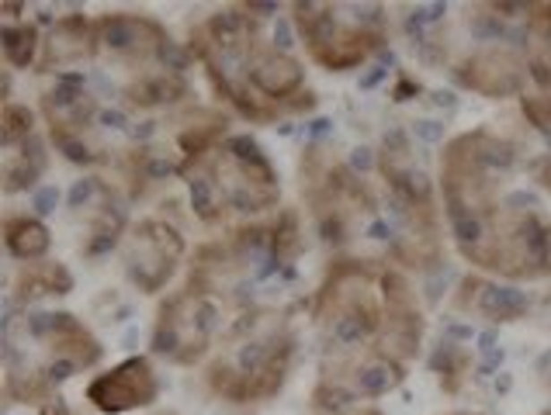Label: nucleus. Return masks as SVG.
Here are the masks:
<instances>
[{"instance_id":"f257e3e1","label":"nucleus","mask_w":551,"mask_h":415,"mask_svg":"<svg viewBox=\"0 0 551 415\" xmlns=\"http://www.w3.org/2000/svg\"><path fill=\"white\" fill-rule=\"evenodd\" d=\"M291 11H295V28H298L306 49L313 52L315 63H323L333 73L361 66L367 55L382 46L378 31L343 28L333 14V7H326V4H295Z\"/></svg>"},{"instance_id":"f03ea898","label":"nucleus","mask_w":551,"mask_h":415,"mask_svg":"<svg viewBox=\"0 0 551 415\" xmlns=\"http://www.w3.org/2000/svg\"><path fill=\"white\" fill-rule=\"evenodd\" d=\"M211 326H215V309L205 298L181 291L159 305L153 350L174 363H198L209 353Z\"/></svg>"},{"instance_id":"7ed1b4c3","label":"nucleus","mask_w":551,"mask_h":415,"mask_svg":"<svg viewBox=\"0 0 551 415\" xmlns=\"http://www.w3.org/2000/svg\"><path fill=\"white\" fill-rule=\"evenodd\" d=\"M184 257V239L167 222L146 218L129 233L125 246V270H129L132 284L146 294H157L177 270Z\"/></svg>"},{"instance_id":"20e7f679","label":"nucleus","mask_w":551,"mask_h":415,"mask_svg":"<svg viewBox=\"0 0 551 415\" xmlns=\"http://www.w3.org/2000/svg\"><path fill=\"white\" fill-rule=\"evenodd\" d=\"M157 394H159V381L157 374H153V367H150V360L132 357V360L118 363L115 370L94 377L90 388H87V402H94L101 412L118 415V412H129V409L153 405Z\"/></svg>"},{"instance_id":"39448f33","label":"nucleus","mask_w":551,"mask_h":415,"mask_svg":"<svg viewBox=\"0 0 551 415\" xmlns=\"http://www.w3.org/2000/svg\"><path fill=\"white\" fill-rule=\"evenodd\" d=\"M454 77L461 87L486 97H506L524 90V59L510 49H482L458 63Z\"/></svg>"},{"instance_id":"423d86ee","label":"nucleus","mask_w":551,"mask_h":415,"mask_svg":"<svg viewBox=\"0 0 551 415\" xmlns=\"http://www.w3.org/2000/svg\"><path fill=\"white\" fill-rule=\"evenodd\" d=\"M98 49V31L90 21H83L80 14H70L63 21H56L46 42V63L42 66H73L80 59H87Z\"/></svg>"},{"instance_id":"0eeeda50","label":"nucleus","mask_w":551,"mask_h":415,"mask_svg":"<svg viewBox=\"0 0 551 415\" xmlns=\"http://www.w3.org/2000/svg\"><path fill=\"white\" fill-rule=\"evenodd\" d=\"M187 97V83L181 73H142L139 80H132L125 87V101L135 107H159V104H174Z\"/></svg>"},{"instance_id":"6e6552de","label":"nucleus","mask_w":551,"mask_h":415,"mask_svg":"<svg viewBox=\"0 0 551 415\" xmlns=\"http://www.w3.org/2000/svg\"><path fill=\"white\" fill-rule=\"evenodd\" d=\"M46 170V146L35 142V139H25L22 149L7 146L4 153V191L14 194V191H25L35 183V177Z\"/></svg>"},{"instance_id":"1a4fd4ad","label":"nucleus","mask_w":551,"mask_h":415,"mask_svg":"<svg viewBox=\"0 0 551 415\" xmlns=\"http://www.w3.org/2000/svg\"><path fill=\"white\" fill-rule=\"evenodd\" d=\"M4 242H7L11 257L39 259L49 250V229L31 215H7L4 218Z\"/></svg>"},{"instance_id":"9d476101","label":"nucleus","mask_w":551,"mask_h":415,"mask_svg":"<svg viewBox=\"0 0 551 415\" xmlns=\"http://www.w3.org/2000/svg\"><path fill=\"white\" fill-rule=\"evenodd\" d=\"M22 291H28V294H66V291H73V277L56 259L53 263L49 259L28 263L25 274H22Z\"/></svg>"},{"instance_id":"9b49d317","label":"nucleus","mask_w":551,"mask_h":415,"mask_svg":"<svg viewBox=\"0 0 551 415\" xmlns=\"http://www.w3.org/2000/svg\"><path fill=\"white\" fill-rule=\"evenodd\" d=\"M271 259H274V267H288L291 259L298 257V250H302V229H298V215L295 211H281L278 218H274V225H271Z\"/></svg>"},{"instance_id":"f8f14e48","label":"nucleus","mask_w":551,"mask_h":415,"mask_svg":"<svg viewBox=\"0 0 551 415\" xmlns=\"http://www.w3.org/2000/svg\"><path fill=\"white\" fill-rule=\"evenodd\" d=\"M478 309L496 322H513L527 311V294L517 287H486L478 298Z\"/></svg>"},{"instance_id":"ddd939ff","label":"nucleus","mask_w":551,"mask_h":415,"mask_svg":"<svg viewBox=\"0 0 551 415\" xmlns=\"http://www.w3.org/2000/svg\"><path fill=\"white\" fill-rule=\"evenodd\" d=\"M39 52V31L31 25H7L4 28V59L18 70H25Z\"/></svg>"},{"instance_id":"4468645a","label":"nucleus","mask_w":551,"mask_h":415,"mask_svg":"<svg viewBox=\"0 0 551 415\" xmlns=\"http://www.w3.org/2000/svg\"><path fill=\"white\" fill-rule=\"evenodd\" d=\"M430 367L441 374V381H444V391H458L461 385V377H465V370H469V353L461 350V346H454V343H441L437 350H434V360Z\"/></svg>"},{"instance_id":"2eb2a0df","label":"nucleus","mask_w":551,"mask_h":415,"mask_svg":"<svg viewBox=\"0 0 551 415\" xmlns=\"http://www.w3.org/2000/svg\"><path fill=\"white\" fill-rule=\"evenodd\" d=\"M0 122H4V146H14L18 139L25 142L28 135H31V111H28L25 104H11L4 101V114H0Z\"/></svg>"},{"instance_id":"dca6fc26","label":"nucleus","mask_w":551,"mask_h":415,"mask_svg":"<svg viewBox=\"0 0 551 415\" xmlns=\"http://www.w3.org/2000/svg\"><path fill=\"white\" fill-rule=\"evenodd\" d=\"M417 90H420V83H417L413 77H406V73H402V77H399V87L392 90V97H395V101H409L406 94H417Z\"/></svg>"},{"instance_id":"f3484780","label":"nucleus","mask_w":551,"mask_h":415,"mask_svg":"<svg viewBox=\"0 0 551 415\" xmlns=\"http://www.w3.org/2000/svg\"><path fill=\"white\" fill-rule=\"evenodd\" d=\"M53 208H56V187H42V194L35 198V211L46 215V211H53Z\"/></svg>"},{"instance_id":"a211bd4d","label":"nucleus","mask_w":551,"mask_h":415,"mask_svg":"<svg viewBox=\"0 0 551 415\" xmlns=\"http://www.w3.org/2000/svg\"><path fill=\"white\" fill-rule=\"evenodd\" d=\"M417 131H420L426 142H437V139H441V131H444V125H437V122H420Z\"/></svg>"},{"instance_id":"6ab92c4d","label":"nucleus","mask_w":551,"mask_h":415,"mask_svg":"<svg viewBox=\"0 0 551 415\" xmlns=\"http://www.w3.org/2000/svg\"><path fill=\"white\" fill-rule=\"evenodd\" d=\"M538 181H541V187H548L551 191V156L538 163Z\"/></svg>"},{"instance_id":"aec40b11","label":"nucleus","mask_w":551,"mask_h":415,"mask_svg":"<svg viewBox=\"0 0 551 415\" xmlns=\"http://www.w3.org/2000/svg\"><path fill=\"white\" fill-rule=\"evenodd\" d=\"M42 415H73L70 409H66V402H59V398H53L46 409H42Z\"/></svg>"},{"instance_id":"412c9836","label":"nucleus","mask_w":551,"mask_h":415,"mask_svg":"<svg viewBox=\"0 0 551 415\" xmlns=\"http://www.w3.org/2000/svg\"><path fill=\"white\" fill-rule=\"evenodd\" d=\"M357 415H382V412H375V409H365V412H357Z\"/></svg>"}]
</instances>
